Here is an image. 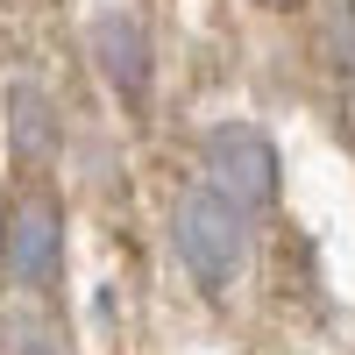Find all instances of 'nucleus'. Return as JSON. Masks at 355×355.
<instances>
[{"label":"nucleus","instance_id":"3","mask_svg":"<svg viewBox=\"0 0 355 355\" xmlns=\"http://www.w3.org/2000/svg\"><path fill=\"white\" fill-rule=\"evenodd\" d=\"M0 270L21 291H50L64 270V206L50 192H21L15 206H0Z\"/></svg>","mask_w":355,"mask_h":355},{"label":"nucleus","instance_id":"2","mask_svg":"<svg viewBox=\"0 0 355 355\" xmlns=\"http://www.w3.org/2000/svg\"><path fill=\"white\" fill-rule=\"evenodd\" d=\"M199 171H206V185H214L220 199H234L242 214H270L277 206V185H284V171H277V142L249 128V121H220V128H206L199 142Z\"/></svg>","mask_w":355,"mask_h":355},{"label":"nucleus","instance_id":"1","mask_svg":"<svg viewBox=\"0 0 355 355\" xmlns=\"http://www.w3.org/2000/svg\"><path fill=\"white\" fill-rule=\"evenodd\" d=\"M171 242H178V263L192 270V284L206 299L234 291V277L249 270V214L234 199H220L214 185H199L171 206Z\"/></svg>","mask_w":355,"mask_h":355},{"label":"nucleus","instance_id":"8","mask_svg":"<svg viewBox=\"0 0 355 355\" xmlns=\"http://www.w3.org/2000/svg\"><path fill=\"white\" fill-rule=\"evenodd\" d=\"M263 8H299V0H263Z\"/></svg>","mask_w":355,"mask_h":355},{"label":"nucleus","instance_id":"5","mask_svg":"<svg viewBox=\"0 0 355 355\" xmlns=\"http://www.w3.org/2000/svg\"><path fill=\"white\" fill-rule=\"evenodd\" d=\"M320 43H327V71H334V85L355 100V0H334V8H327Z\"/></svg>","mask_w":355,"mask_h":355},{"label":"nucleus","instance_id":"6","mask_svg":"<svg viewBox=\"0 0 355 355\" xmlns=\"http://www.w3.org/2000/svg\"><path fill=\"white\" fill-rule=\"evenodd\" d=\"M15 128H21V135H15V150H21V157H50V114H43L36 93H21V100H15Z\"/></svg>","mask_w":355,"mask_h":355},{"label":"nucleus","instance_id":"4","mask_svg":"<svg viewBox=\"0 0 355 355\" xmlns=\"http://www.w3.org/2000/svg\"><path fill=\"white\" fill-rule=\"evenodd\" d=\"M85 43H93V64L107 78V93L121 100L128 114L150 107V71H157V57H150V28H142L128 8H100L93 28H85Z\"/></svg>","mask_w":355,"mask_h":355},{"label":"nucleus","instance_id":"7","mask_svg":"<svg viewBox=\"0 0 355 355\" xmlns=\"http://www.w3.org/2000/svg\"><path fill=\"white\" fill-rule=\"evenodd\" d=\"M15 355H64V348H57V341H43V334H28V341H21Z\"/></svg>","mask_w":355,"mask_h":355}]
</instances>
